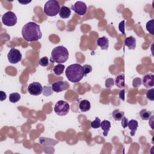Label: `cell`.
Returning <instances> with one entry per match:
<instances>
[{"label": "cell", "instance_id": "6da1fadb", "mask_svg": "<svg viewBox=\"0 0 154 154\" xmlns=\"http://www.w3.org/2000/svg\"><path fill=\"white\" fill-rule=\"evenodd\" d=\"M22 35L27 42L37 41L42 37L40 25L34 22H29L22 27Z\"/></svg>", "mask_w": 154, "mask_h": 154}, {"label": "cell", "instance_id": "7a4b0ae2", "mask_svg": "<svg viewBox=\"0 0 154 154\" xmlns=\"http://www.w3.org/2000/svg\"><path fill=\"white\" fill-rule=\"evenodd\" d=\"M66 76L73 83L79 82L84 76L82 66L77 63L69 66L66 69Z\"/></svg>", "mask_w": 154, "mask_h": 154}, {"label": "cell", "instance_id": "3957f363", "mask_svg": "<svg viewBox=\"0 0 154 154\" xmlns=\"http://www.w3.org/2000/svg\"><path fill=\"white\" fill-rule=\"evenodd\" d=\"M69 55V51L66 48L63 46H58L54 48L51 52V61L61 64L68 60Z\"/></svg>", "mask_w": 154, "mask_h": 154}, {"label": "cell", "instance_id": "277c9868", "mask_svg": "<svg viewBox=\"0 0 154 154\" xmlns=\"http://www.w3.org/2000/svg\"><path fill=\"white\" fill-rule=\"evenodd\" d=\"M60 5L56 0L48 1L44 6V13L48 16L53 17L59 13Z\"/></svg>", "mask_w": 154, "mask_h": 154}, {"label": "cell", "instance_id": "5b68a950", "mask_svg": "<svg viewBox=\"0 0 154 154\" xmlns=\"http://www.w3.org/2000/svg\"><path fill=\"white\" fill-rule=\"evenodd\" d=\"M70 110L69 104L64 100H58L55 105L54 111L58 116H64L67 114Z\"/></svg>", "mask_w": 154, "mask_h": 154}, {"label": "cell", "instance_id": "8992f818", "mask_svg": "<svg viewBox=\"0 0 154 154\" xmlns=\"http://www.w3.org/2000/svg\"><path fill=\"white\" fill-rule=\"evenodd\" d=\"M2 22L7 26H13L17 23L16 15L13 11H8L2 16Z\"/></svg>", "mask_w": 154, "mask_h": 154}, {"label": "cell", "instance_id": "52a82bcc", "mask_svg": "<svg viewBox=\"0 0 154 154\" xmlns=\"http://www.w3.org/2000/svg\"><path fill=\"white\" fill-rule=\"evenodd\" d=\"M8 60L12 64H16L22 60V54L20 52L15 48H11L7 54Z\"/></svg>", "mask_w": 154, "mask_h": 154}, {"label": "cell", "instance_id": "ba28073f", "mask_svg": "<svg viewBox=\"0 0 154 154\" xmlns=\"http://www.w3.org/2000/svg\"><path fill=\"white\" fill-rule=\"evenodd\" d=\"M43 87L40 83L37 82H34L29 84L27 87L28 93L34 96H38L42 94L43 91Z\"/></svg>", "mask_w": 154, "mask_h": 154}, {"label": "cell", "instance_id": "9c48e42d", "mask_svg": "<svg viewBox=\"0 0 154 154\" xmlns=\"http://www.w3.org/2000/svg\"><path fill=\"white\" fill-rule=\"evenodd\" d=\"M71 9L73 10L77 14L83 16L87 12V7L84 2L77 1L73 5H71Z\"/></svg>", "mask_w": 154, "mask_h": 154}, {"label": "cell", "instance_id": "30bf717a", "mask_svg": "<svg viewBox=\"0 0 154 154\" xmlns=\"http://www.w3.org/2000/svg\"><path fill=\"white\" fill-rule=\"evenodd\" d=\"M69 84L66 81H60L55 82L52 84V88L54 91L56 93L61 92L63 90H67L69 88Z\"/></svg>", "mask_w": 154, "mask_h": 154}, {"label": "cell", "instance_id": "8fae6325", "mask_svg": "<svg viewBox=\"0 0 154 154\" xmlns=\"http://www.w3.org/2000/svg\"><path fill=\"white\" fill-rule=\"evenodd\" d=\"M142 83L146 88H151L154 85V75L152 73H147L142 78Z\"/></svg>", "mask_w": 154, "mask_h": 154}, {"label": "cell", "instance_id": "7c38bea8", "mask_svg": "<svg viewBox=\"0 0 154 154\" xmlns=\"http://www.w3.org/2000/svg\"><path fill=\"white\" fill-rule=\"evenodd\" d=\"M97 45L102 50H106L109 47V40L105 36L99 37L97 40Z\"/></svg>", "mask_w": 154, "mask_h": 154}, {"label": "cell", "instance_id": "4fadbf2b", "mask_svg": "<svg viewBox=\"0 0 154 154\" xmlns=\"http://www.w3.org/2000/svg\"><path fill=\"white\" fill-rule=\"evenodd\" d=\"M128 126L130 129V134L131 136H134L135 134V132L137 130L138 126V122L135 119H131L128 122Z\"/></svg>", "mask_w": 154, "mask_h": 154}, {"label": "cell", "instance_id": "5bb4252c", "mask_svg": "<svg viewBox=\"0 0 154 154\" xmlns=\"http://www.w3.org/2000/svg\"><path fill=\"white\" fill-rule=\"evenodd\" d=\"M71 14V10L64 5H63L60 7V10L59 11V16L61 18L63 19H67L70 17Z\"/></svg>", "mask_w": 154, "mask_h": 154}, {"label": "cell", "instance_id": "9a60e30c", "mask_svg": "<svg viewBox=\"0 0 154 154\" xmlns=\"http://www.w3.org/2000/svg\"><path fill=\"white\" fill-rule=\"evenodd\" d=\"M125 45L129 49H135L136 48V38L133 36H129L125 38Z\"/></svg>", "mask_w": 154, "mask_h": 154}, {"label": "cell", "instance_id": "2e32d148", "mask_svg": "<svg viewBox=\"0 0 154 154\" xmlns=\"http://www.w3.org/2000/svg\"><path fill=\"white\" fill-rule=\"evenodd\" d=\"M114 83L119 88H124L125 87V75L123 73L119 74L115 78Z\"/></svg>", "mask_w": 154, "mask_h": 154}, {"label": "cell", "instance_id": "e0dca14e", "mask_svg": "<svg viewBox=\"0 0 154 154\" xmlns=\"http://www.w3.org/2000/svg\"><path fill=\"white\" fill-rule=\"evenodd\" d=\"M100 127H101L102 129L103 130V135L104 137H106L108 135V133L109 131V129L111 128L110 122L107 120H103L102 122H101Z\"/></svg>", "mask_w": 154, "mask_h": 154}, {"label": "cell", "instance_id": "ac0fdd59", "mask_svg": "<svg viewBox=\"0 0 154 154\" xmlns=\"http://www.w3.org/2000/svg\"><path fill=\"white\" fill-rule=\"evenodd\" d=\"M79 107L82 112H87L90 110L91 105L90 103L88 100H82L79 104Z\"/></svg>", "mask_w": 154, "mask_h": 154}, {"label": "cell", "instance_id": "d6986e66", "mask_svg": "<svg viewBox=\"0 0 154 154\" xmlns=\"http://www.w3.org/2000/svg\"><path fill=\"white\" fill-rule=\"evenodd\" d=\"M112 116L115 120L120 121L124 117L125 113L123 111H121L119 109H115L112 113Z\"/></svg>", "mask_w": 154, "mask_h": 154}, {"label": "cell", "instance_id": "ffe728a7", "mask_svg": "<svg viewBox=\"0 0 154 154\" xmlns=\"http://www.w3.org/2000/svg\"><path fill=\"white\" fill-rule=\"evenodd\" d=\"M65 69V66L64 64H58L57 65H56L54 69H53V71L54 72V73L57 75L59 76L60 75H61L63 73V72H64V70Z\"/></svg>", "mask_w": 154, "mask_h": 154}, {"label": "cell", "instance_id": "44dd1931", "mask_svg": "<svg viewBox=\"0 0 154 154\" xmlns=\"http://www.w3.org/2000/svg\"><path fill=\"white\" fill-rule=\"evenodd\" d=\"M140 116L141 118L144 120H149L150 117L152 116V112L146 110V109H143L140 111Z\"/></svg>", "mask_w": 154, "mask_h": 154}, {"label": "cell", "instance_id": "7402d4cb", "mask_svg": "<svg viewBox=\"0 0 154 154\" xmlns=\"http://www.w3.org/2000/svg\"><path fill=\"white\" fill-rule=\"evenodd\" d=\"M21 96L18 93H12L9 95V100L11 103H16L20 99Z\"/></svg>", "mask_w": 154, "mask_h": 154}, {"label": "cell", "instance_id": "603a6c76", "mask_svg": "<svg viewBox=\"0 0 154 154\" xmlns=\"http://www.w3.org/2000/svg\"><path fill=\"white\" fill-rule=\"evenodd\" d=\"M146 29L152 35H154V19L149 20L146 23Z\"/></svg>", "mask_w": 154, "mask_h": 154}, {"label": "cell", "instance_id": "cb8c5ba5", "mask_svg": "<svg viewBox=\"0 0 154 154\" xmlns=\"http://www.w3.org/2000/svg\"><path fill=\"white\" fill-rule=\"evenodd\" d=\"M100 123H101L100 119L99 117H96L95 119L93 122H91L90 125H91V127L94 129H98L100 127Z\"/></svg>", "mask_w": 154, "mask_h": 154}, {"label": "cell", "instance_id": "d4e9b609", "mask_svg": "<svg viewBox=\"0 0 154 154\" xmlns=\"http://www.w3.org/2000/svg\"><path fill=\"white\" fill-rule=\"evenodd\" d=\"M53 90L52 88V87L51 86H44L43 87V94L45 96H49L53 93Z\"/></svg>", "mask_w": 154, "mask_h": 154}, {"label": "cell", "instance_id": "484cf974", "mask_svg": "<svg viewBox=\"0 0 154 154\" xmlns=\"http://www.w3.org/2000/svg\"><path fill=\"white\" fill-rule=\"evenodd\" d=\"M38 64L43 67H46L49 64V60L47 57H43L41 58L38 61Z\"/></svg>", "mask_w": 154, "mask_h": 154}, {"label": "cell", "instance_id": "4316f807", "mask_svg": "<svg viewBox=\"0 0 154 154\" xmlns=\"http://www.w3.org/2000/svg\"><path fill=\"white\" fill-rule=\"evenodd\" d=\"M146 97L150 100L153 101L154 100V88H152L148 90L146 93Z\"/></svg>", "mask_w": 154, "mask_h": 154}, {"label": "cell", "instance_id": "83f0119b", "mask_svg": "<svg viewBox=\"0 0 154 154\" xmlns=\"http://www.w3.org/2000/svg\"><path fill=\"white\" fill-rule=\"evenodd\" d=\"M82 68H83V70H84V76H86L87 74L90 73L92 71L91 66L88 64H84L82 66Z\"/></svg>", "mask_w": 154, "mask_h": 154}, {"label": "cell", "instance_id": "f1b7e54d", "mask_svg": "<svg viewBox=\"0 0 154 154\" xmlns=\"http://www.w3.org/2000/svg\"><path fill=\"white\" fill-rule=\"evenodd\" d=\"M114 84V81L113 78H108L105 81V87L106 88H111Z\"/></svg>", "mask_w": 154, "mask_h": 154}, {"label": "cell", "instance_id": "f546056e", "mask_svg": "<svg viewBox=\"0 0 154 154\" xmlns=\"http://www.w3.org/2000/svg\"><path fill=\"white\" fill-rule=\"evenodd\" d=\"M141 84V79L139 78H135V79H133V82H132V85L134 87L137 88Z\"/></svg>", "mask_w": 154, "mask_h": 154}, {"label": "cell", "instance_id": "4dcf8cb0", "mask_svg": "<svg viewBox=\"0 0 154 154\" xmlns=\"http://www.w3.org/2000/svg\"><path fill=\"white\" fill-rule=\"evenodd\" d=\"M125 20H123L122 22H120L119 24V29L124 35L125 34Z\"/></svg>", "mask_w": 154, "mask_h": 154}, {"label": "cell", "instance_id": "1f68e13d", "mask_svg": "<svg viewBox=\"0 0 154 154\" xmlns=\"http://www.w3.org/2000/svg\"><path fill=\"white\" fill-rule=\"evenodd\" d=\"M121 121H122V127L125 129V128H126L127 126H128V119L126 117H123L122 119V120H121Z\"/></svg>", "mask_w": 154, "mask_h": 154}, {"label": "cell", "instance_id": "d6a6232c", "mask_svg": "<svg viewBox=\"0 0 154 154\" xmlns=\"http://www.w3.org/2000/svg\"><path fill=\"white\" fill-rule=\"evenodd\" d=\"M125 90L123 88L119 93V96L120 99L122 100H125Z\"/></svg>", "mask_w": 154, "mask_h": 154}, {"label": "cell", "instance_id": "836d02e7", "mask_svg": "<svg viewBox=\"0 0 154 154\" xmlns=\"http://www.w3.org/2000/svg\"><path fill=\"white\" fill-rule=\"evenodd\" d=\"M0 98H1V101H3L7 98V95L3 91H0Z\"/></svg>", "mask_w": 154, "mask_h": 154}, {"label": "cell", "instance_id": "e575fe53", "mask_svg": "<svg viewBox=\"0 0 154 154\" xmlns=\"http://www.w3.org/2000/svg\"><path fill=\"white\" fill-rule=\"evenodd\" d=\"M18 2H19V3H21V4H28V3L31 2V1H28V2H21L20 1H18Z\"/></svg>", "mask_w": 154, "mask_h": 154}]
</instances>
